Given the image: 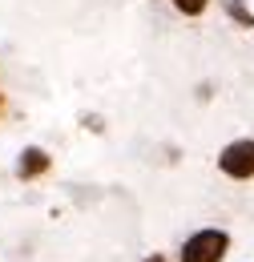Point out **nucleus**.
<instances>
[{
	"label": "nucleus",
	"instance_id": "f257e3e1",
	"mask_svg": "<svg viewBox=\"0 0 254 262\" xmlns=\"http://www.w3.org/2000/svg\"><path fill=\"white\" fill-rule=\"evenodd\" d=\"M230 250V238L222 230H202L182 246V262H222Z\"/></svg>",
	"mask_w": 254,
	"mask_h": 262
},
{
	"label": "nucleus",
	"instance_id": "f03ea898",
	"mask_svg": "<svg viewBox=\"0 0 254 262\" xmlns=\"http://www.w3.org/2000/svg\"><path fill=\"white\" fill-rule=\"evenodd\" d=\"M218 169L226 178H254V141H230L218 154Z\"/></svg>",
	"mask_w": 254,
	"mask_h": 262
},
{
	"label": "nucleus",
	"instance_id": "7ed1b4c3",
	"mask_svg": "<svg viewBox=\"0 0 254 262\" xmlns=\"http://www.w3.org/2000/svg\"><path fill=\"white\" fill-rule=\"evenodd\" d=\"M45 169H49V154H45V149L32 145V149L20 154V178H36V173H45Z\"/></svg>",
	"mask_w": 254,
	"mask_h": 262
},
{
	"label": "nucleus",
	"instance_id": "20e7f679",
	"mask_svg": "<svg viewBox=\"0 0 254 262\" xmlns=\"http://www.w3.org/2000/svg\"><path fill=\"white\" fill-rule=\"evenodd\" d=\"M178 4V12H186V16H198L202 8H206V0H174Z\"/></svg>",
	"mask_w": 254,
	"mask_h": 262
},
{
	"label": "nucleus",
	"instance_id": "39448f33",
	"mask_svg": "<svg viewBox=\"0 0 254 262\" xmlns=\"http://www.w3.org/2000/svg\"><path fill=\"white\" fill-rule=\"evenodd\" d=\"M145 262H165V258H161V254H150V258H145Z\"/></svg>",
	"mask_w": 254,
	"mask_h": 262
}]
</instances>
